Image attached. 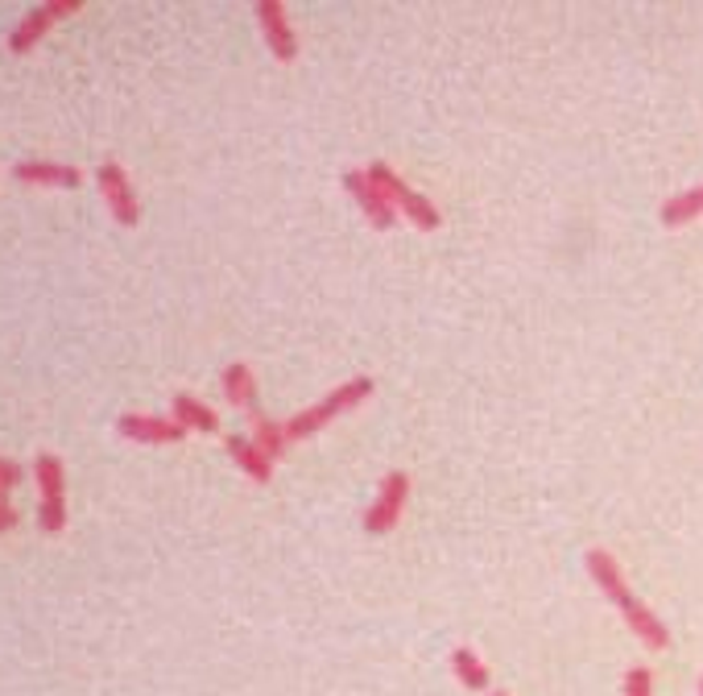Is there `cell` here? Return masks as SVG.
Here are the masks:
<instances>
[{
    "label": "cell",
    "instance_id": "cell-1",
    "mask_svg": "<svg viewBox=\"0 0 703 696\" xmlns=\"http://www.w3.org/2000/svg\"><path fill=\"white\" fill-rule=\"evenodd\" d=\"M377 395V381H372L369 374H356L348 377L344 386H335L332 395H323L319 402H311L307 411H298L286 419V435H290V444L295 440H311V435H319L327 423H335L339 414L356 411L360 402H369V398Z\"/></svg>",
    "mask_w": 703,
    "mask_h": 696
},
{
    "label": "cell",
    "instance_id": "cell-24",
    "mask_svg": "<svg viewBox=\"0 0 703 696\" xmlns=\"http://www.w3.org/2000/svg\"><path fill=\"white\" fill-rule=\"evenodd\" d=\"M700 696H703V680H700Z\"/></svg>",
    "mask_w": 703,
    "mask_h": 696
},
{
    "label": "cell",
    "instance_id": "cell-2",
    "mask_svg": "<svg viewBox=\"0 0 703 696\" xmlns=\"http://www.w3.org/2000/svg\"><path fill=\"white\" fill-rule=\"evenodd\" d=\"M365 170H369V179L377 183V191L385 195L389 204L397 207V216H406L418 232H435V228H443V212L435 207V199H426L423 191L410 187L406 179L389 167V162H369Z\"/></svg>",
    "mask_w": 703,
    "mask_h": 696
},
{
    "label": "cell",
    "instance_id": "cell-9",
    "mask_svg": "<svg viewBox=\"0 0 703 696\" xmlns=\"http://www.w3.org/2000/svg\"><path fill=\"white\" fill-rule=\"evenodd\" d=\"M116 435H125L132 444H178L186 440V427L174 414H120L116 419Z\"/></svg>",
    "mask_w": 703,
    "mask_h": 696
},
{
    "label": "cell",
    "instance_id": "cell-3",
    "mask_svg": "<svg viewBox=\"0 0 703 696\" xmlns=\"http://www.w3.org/2000/svg\"><path fill=\"white\" fill-rule=\"evenodd\" d=\"M34 477H37V527L42 535H62L67 527V469L55 452H37L34 460Z\"/></svg>",
    "mask_w": 703,
    "mask_h": 696
},
{
    "label": "cell",
    "instance_id": "cell-8",
    "mask_svg": "<svg viewBox=\"0 0 703 696\" xmlns=\"http://www.w3.org/2000/svg\"><path fill=\"white\" fill-rule=\"evenodd\" d=\"M344 191H348L352 204L360 207V216H365L372 228L389 232V228L397 225V207L377 191V183L369 179V170H344Z\"/></svg>",
    "mask_w": 703,
    "mask_h": 696
},
{
    "label": "cell",
    "instance_id": "cell-22",
    "mask_svg": "<svg viewBox=\"0 0 703 696\" xmlns=\"http://www.w3.org/2000/svg\"><path fill=\"white\" fill-rule=\"evenodd\" d=\"M0 506H9V493H4V490H0Z\"/></svg>",
    "mask_w": 703,
    "mask_h": 696
},
{
    "label": "cell",
    "instance_id": "cell-14",
    "mask_svg": "<svg viewBox=\"0 0 703 696\" xmlns=\"http://www.w3.org/2000/svg\"><path fill=\"white\" fill-rule=\"evenodd\" d=\"M220 390L232 407H241V411H257V377H253V369H249L244 361H237V365H228V369H223Z\"/></svg>",
    "mask_w": 703,
    "mask_h": 696
},
{
    "label": "cell",
    "instance_id": "cell-17",
    "mask_svg": "<svg viewBox=\"0 0 703 696\" xmlns=\"http://www.w3.org/2000/svg\"><path fill=\"white\" fill-rule=\"evenodd\" d=\"M451 672H456V680L468 693H488V668H484L472 647H456L451 651Z\"/></svg>",
    "mask_w": 703,
    "mask_h": 696
},
{
    "label": "cell",
    "instance_id": "cell-10",
    "mask_svg": "<svg viewBox=\"0 0 703 696\" xmlns=\"http://www.w3.org/2000/svg\"><path fill=\"white\" fill-rule=\"evenodd\" d=\"M616 609H621V618H625V626H630L637 639L646 642L649 651H667L670 647V630H667V621L658 618L654 609H649L642 597H633V589L616 602Z\"/></svg>",
    "mask_w": 703,
    "mask_h": 696
},
{
    "label": "cell",
    "instance_id": "cell-4",
    "mask_svg": "<svg viewBox=\"0 0 703 696\" xmlns=\"http://www.w3.org/2000/svg\"><path fill=\"white\" fill-rule=\"evenodd\" d=\"M410 498V472L406 469H389L377 486V498L369 502V510L360 514V527L365 535H389V530L402 523V510Z\"/></svg>",
    "mask_w": 703,
    "mask_h": 696
},
{
    "label": "cell",
    "instance_id": "cell-15",
    "mask_svg": "<svg viewBox=\"0 0 703 696\" xmlns=\"http://www.w3.org/2000/svg\"><path fill=\"white\" fill-rule=\"evenodd\" d=\"M170 414L183 423L186 432H220V414L211 411L207 402H199L195 395H174L170 398Z\"/></svg>",
    "mask_w": 703,
    "mask_h": 696
},
{
    "label": "cell",
    "instance_id": "cell-5",
    "mask_svg": "<svg viewBox=\"0 0 703 696\" xmlns=\"http://www.w3.org/2000/svg\"><path fill=\"white\" fill-rule=\"evenodd\" d=\"M79 9H83V0H46V4L30 9V13L13 25V34H9V50H13V55H30L37 42L55 30L58 21L74 18Z\"/></svg>",
    "mask_w": 703,
    "mask_h": 696
},
{
    "label": "cell",
    "instance_id": "cell-23",
    "mask_svg": "<svg viewBox=\"0 0 703 696\" xmlns=\"http://www.w3.org/2000/svg\"><path fill=\"white\" fill-rule=\"evenodd\" d=\"M488 696H509V693H488Z\"/></svg>",
    "mask_w": 703,
    "mask_h": 696
},
{
    "label": "cell",
    "instance_id": "cell-18",
    "mask_svg": "<svg viewBox=\"0 0 703 696\" xmlns=\"http://www.w3.org/2000/svg\"><path fill=\"white\" fill-rule=\"evenodd\" d=\"M253 444H257L269 460H281L286 448H290V435H286V423L278 419H265L261 411H253Z\"/></svg>",
    "mask_w": 703,
    "mask_h": 696
},
{
    "label": "cell",
    "instance_id": "cell-19",
    "mask_svg": "<svg viewBox=\"0 0 703 696\" xmlns=\"http://www.w3.org/2000/svg\"><path fill=\"white\" fill-rule=\"evenodd\" d=\"M625 696H654V672L649 668H630L625 672Z\"/></svg>",
    "mask_w": 703,
    "mask_h": 696
},
{
    "label": "cell",
    "instance_id": "cell-7",
    "mask_svg": "<svg viewBox=\"0 0 703 696\" xmlns=\"http://www.w3.org/2000/svg\"><path fill=\"white\" fill-rule=\"evenodd\" d=\"M253 13H257L261 38H265V46H269V55L278 58V62H295L298 50H302V42H298L295 25H290L286 4H281V0H257V4H253Z\"/></svg>",
    "mask_w": 703,
    "mask_h": 696
},
{
    "label": "cell",
    "instance_id": "cell-16",
    "mask_svg": "<svg viewBox=\"0 0 703 696\" xmlns=\"http://www.w3.org/2000/svg\"><path fill=\"white\" fill-rule=\"evenodd\" d=\"M703 216V187H687L679 195H670L667 204L658 207V220L667 228H683L691 220H700Z\"/></svg>",
    "mask_w": 703,
    "mask_h": 696
},
{
    "label": "cell",
    "instance_id": "cell-12",
    "mask_svg": "<svg viewBox=\"0 0 703 696\" xmlns=\"http://www.w3.org/2000/svg\"><path fill=\"white\" fill-rule=\"evenodd\" d=\"M584 568H588V577L596 581V589L609 597L612 605L621 602L625 593H630V581H625V568L616 564V556L604 551V547H588V556H584Z\"/></svg>",
    "mask_w": 703,
    "mask_h": 696
},
{
    "label": "cell",
    "instance_id": "cell-13",
    "mask_svg": "<svg viewBox=\"0 0 703 696\" xmlns=\"http://www.w3.org/2000/svg\"><path fill=\"white\" fill-rule=\"evenodd\" d=\"M223 448H228V456L237 460V469H241L249 481H257V486H269V481H274V460L253 444V435H228Z\"/></svg>",
    "mask_w": 703,
    "mask_h": 696
},
{
    "label": "cell",
    "instance_id": "cell-20",
    "mask_svg": "<svg viewBox=\"0 0 703 696\" xmlns=\"http://www.w3.org/2000/svg\"><path fill=\"white\" fill-rule=\"evenodd\" d=\"M21 481H25V469H21L18 460H9V456H0V490H18Z\"/></svg>",
    "mask_w": 703,
    "mask_h": 696
},
{
    "label": "cell",
    "instance_id": "cell-21",
    "mask_svg": "<svg viewBox=\"0 0 703 696\" xmlns=\"http://www.w3.org/2000/svg\"><path fill=\"white\" fill-rule=\"evenodd\" d=\"M21 527V514L13 506H0V535H9V530Z\"/></svg>",
    "mask_w": 703,
    "mask_h": 696
},
{
    "label": "cell",
    "instance_id": "cell-11",
    "mask_svg": "<svg viewBox=\"0 0 703 696\" xmlns=\"http://www.w3.org/2000/svg\"><path fill=\"white\" fill-rule=\"evenodd\" d=\"M13 179L25 183V187L74 191L79 183H83V170L71 167V162H42V158H30V162H18V167H13Z\"/></svg>",
    "mask_w": 703,
    "mask_h": 696
},
{
    "label": "cell",
    "instance_id": "cell-6",
    "mask_svg": "<svg viewBox=\"0 0 703 696\" xmlns=\"http://www.w3.org/2000/svg\"><path fill=\"white\" fill-rule=\"evenodd\" d=\"M95 187L104 195V204H108L112 220L120 228H137L141 225V204H137V191H132L129 174L120 162H104V167L95 170Z\"/></svg>",
    "mask_w": 703,
    "mask_h": 696
}]
</instances>
